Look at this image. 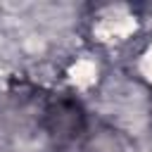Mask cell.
Instances as JSON below:
<instances>
[{"mask_svg":"<svg viewBox=\"0 0 152 152\" xmlns=\"http://www.w3.org/2000/svg\"><path fill=\"white\" fill-rule=\"evenodd\" d=\"M43 126L55 145L69 147L86 138L88 133V116L83 104L71 95H55L48 100L43 109Z\"/></svg>","mask_w":152,"mask_h":152,"instance_id":"obj_1","label":"cell"},{"mask_svg":"<svg viewBox=\"0 0 152 152\" xmlns=\"http://www.w3.org/2000/svg\"><path fill=\"white\" fill-rule=\"evenodd\" d=\"M83 152H131V145L119 131L109 126H97L95 131L86 133Z\"/></svg>","mask_w":152,"mask_h":152,"instance_id":"obj_2","label":"cell"}]
</instances>
